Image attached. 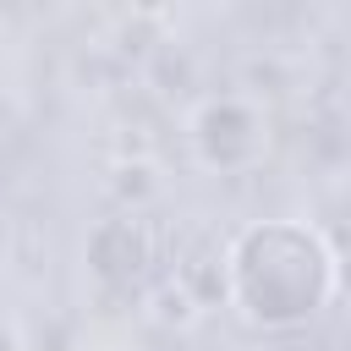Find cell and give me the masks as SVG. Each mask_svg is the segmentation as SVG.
<instances>
[{
  "instance_id": "obj_5",
  "label": "cell",
  "mask_w": 351,
  "mask_h": 351,
  "mask_svg": "<svg viewBox=\"0 0 351 351\" xmlns=\"http://www.w3.org/2000/svg\"><path fill=\"white\" fill-rule=\"evenodd\" d=\"M110 197H115L121 214H143V208L159 197V170H154V159H143V154L121 159V165L110 170Z\"/></svg>"
},
{
  "instance_id": "obj_3",
  "label": "cell",
  "mask_w": 351,
  "mask_h": 351,
  "mask_svg": "<svg viewBox=\"0 0 351 351\" xmlns=\"http://www.w3.org/2000/svg\"><path fill=\"white\" fill-rule=\"evenodd\" d=\"M159 263V236L148 214H110L88 230V269L104 291H143Z\"/></svg>"
},
{
  "instance_id": "obj_1",
  "label": "cell",
  "mask_w": 351,
  "mask_h": 351,
  "mask_svg": "<svg viewBox=\"0 0 351 351\" xmlns=\"http://www.w3.org/2000/svg\"><path fill=\"white\" fill-rule=\"evenodd\" d=\"M340 296V247L302 219H258L225 247V302L263 335L307 329Z\"/></svg>"
},
{
  "instance_id": "obj_7",
  "label": "cell",
  "mask_w": 351,
  "mask_h": 351,
  "mask_svg": "<svg viewBox=\"0 0 351 351\" xmlns=\"http://www.w3.org/2000/svg\"><path fill=\"white\" fill-rule=\"evenodd\" d=\"M0 351H22V346H16V335H11V329H0Z\"/></svg>"
},
{
  "instance_id": "obj_6",
  "label": "cell",
  "mask_w": 351,
  "mask_h": 351,
  "mask_svg": "<svg viewBox=\"0 0 351 351\" xmlns=\"http://www.w3.org/2000/svg\"><path fill=\"white\" fill-rule=\"evenodd\" d=\"M143 302H148V318H154V324H165V329H192V324L203 318V307L186 296V285H181L176 274H159V280L148 285V296H143Z\"/></svg>"
},
{
  "instance_id": "obj_2",
  "label": "cell",
  "mask_w": 351,
  "mask_h": 351,
  "mask_svg": "<svg viewBox=\"0 0 351 351\" xmlns=\"http://www.w3.org/2000/svg\"><path fill=\"white\" fill-rule=\"evenodd\" d=\"M186 137H192V154L197 165L219 170V176H247L269 159L274 148V121L258 99L247 93H208L192 121H186Z\"/></svg>"
},
{
  "instance_id": "obj_4",
  "label": "cell",
  "mask_w": 351,
  "mask_h": 351,
  "mask_svg": "<svg viewBox=\"0 0 351 351\" xmlns=\"http://www.w3.org/2000/svg\"><path fill=\"white\" fill-rule=\"evenodd\" d=\"M176 280H181V285H186V296L208 313L214 302H225V247L197 241V247L176 263Z\"/></svg>"
}]
</instances>
